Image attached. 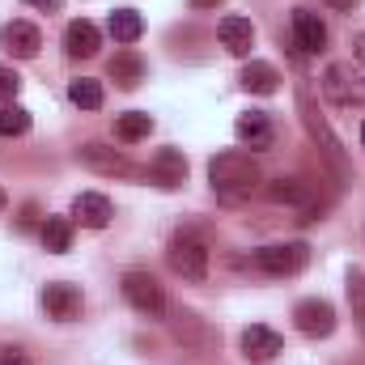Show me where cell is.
<instances>
[{
    "label": "cell",
    "mask_w": 365,
    "mask_h": 365,
    "mask_svg": "<svg viewBox=\"0 0 365 365\" xmlns=\"http://www.w3.org/2000/svg\"><path fill=\"white\" fill-rule=\"evenodd\" d=\"M217 34H221L225 51H234V56H247V51H251V43H255V26H251V17H238V13L221 17Z\"/></svg>",
    "instance_id": "15"
},
{
    "label": "cell",
    "mask_w": 365,
    "mask_h": 365,
    "mask_svg": "<svg viewBox=\"0 0 365 365\" xmlns=\"http://www.w3.org/2000/svg\"><path fill=\"white\" fill-rule=\"evenodd\" d=\"M26 4H30V9H43V13H56L64 0H26Z\"/></svg>",
    "instance_id": "30"
},
{
    "label": "cell",
    "mask_w": 365,
    "mask_h": 365,
    "mask_svg": "<svg viewBox=\"0 0 365 365\" xmlns=\"http://www.w3.org/2000/svg\"><path fill=\"white\" fill-rule=\"evenodd\" d=\"M0 43H4L9 56H17V60H34L38 47H43V34H38V26H30V21H4Z\"/></svg>",
    "instance_id": "11"
},
{
    "label": "cell",
    "mask_w": 365,
    "mask_h": 365,
    "mask_svg": "<svg viewBox=\"0 0 365 365\" xmlns=\"http://www.w3.org/2000/svg\"><path fill=\"white\" fill-rule=\"evenodd\" d=\"M43 247H47L51 255H64V251L73 247V221H68V217H47V221H43Z\"/></svg>",
    "instance_id": "23"
},
{
    "label": "cell",
    "mask_w": 365,
    "mask_h": 365,
    "mask_svg": "<svg viewBox=\"0 0 365 365\" xmlns=\"http://www.w3.org/2000/svg\"><path fill=\"white\" fill-rule=\"evenodd\" d=\"M170 331H175V340L187 344V349H204V344H212V331L204 327V319L195 314V310H170Z\"/></svg>",
    "instance_id": "13"
},
{
    "label": "cell",
    "mask_w": 365,
    "mask_h": 365,
    "mask_svg": "<svg viewBox=\"0 0 365 365\" xmlns=\"http://www.w3.org/2000/svg\"><path fill=\"white\" fill-rule=\"evenodd\" d=\"M77 158H81V166H90L93 175H110V179H136V166L119 153V149H106V145H81L77 149Z\"/></svg>",
    "instance_id": "6"
},
{
    "label": "cell",
    "mask_w": 365,
    "mask_h": 365,
    "mask_svg": "<svg viewBox=\"0 0 365 365\" xmlns=\"http://www.w3.org/2000/svg\"><path fill=\"white\" fill-rule=\"evenodd\" d=\"M268 200L272 204H289V208H310L314 191H310V182H302V179H276V182H268Z\"/></svg>",
    "instance_id": "20"
},
{
    "label": "cell",
    "mask_w": 365,
    "mask_h": 365,
    "mask_svg": "<svg viewBox=\"0 0 365 365\" xmlns=\"http://www.w3.org/2000/svg\"><path fill=\"white\" fill-rule=\"evenodd\" d=\"M166 259H170V268H175L182 280H204V276H208V247H204V238L191 234V230H182V234L170 238Z\"/></svg>",
    "instance_id": "2"
},
{
    "label": "cell",
    "mask_w": 365,
    "mask_h": 365,
    "mask_svg": "<svg viewBox=\"0 0 365 365\" xmlns=\"http://www.w3.org/2000/svg\"><path fill=\"white\" fill-rule=\"evenodd\" d=\"M98 43H102V34H98L93 21H86V17L68 21V30H64V47H68L73 60H90V56H98Z\"/></svg>",
    "instance_id": "14"
},
{
    "label": "cell",
    "mask_w": 365,
    "mask_h": 365,
    "mask_svg": "<svg viewBox=\"0 0 365 365\" xmlns=\"http://www.w3.org/2000/svg\"><path fill=\"white\" fill-rule=\"evenodd\" d=\"M293 43H297V51L319 56V51L327 47V26H323V17L310 13V9H297V13H293Z\"/></svg>",
    "instance_id": "10"
},
{
    "label": "cell",
    "mask_w": 365,
    "mask_h": 365,
    "mask_svg": "<svg viewBox=\"0 0 365 365\" xmlns=\"http://www.w3.org/2000/svg\"><path fill=\"white\" fill-rule=\"evenodd\" d=\"M73 221H81V225H90V230H102V225L110 221V200H106L102 191H81V195L73 200Z\"/></svg>",
    "instance_id": "18"
},
{
    "label": "cell",
    "mask_w": 365,
    "mask_h": 365,
    "mask_svg": "<svg viewBox=\"0 0 365 365\" xmlns=\"http://www.w3.org/2000/svg\"><path fill=\"white\" fill-rule=\"evenodd\" d=\"M4 204H9V195H4V191H0V212H4Z\"/></svg>",
    "instance_id": "33"
},
{
    "label": "cell",
    "mask_w": 365,
    "mask_h": 365,
    "mask_svg": "<svg viewBox=\"0 0 365 365\" xmlns=\"http://www.w3.org/2000/svg\"><path fill=\"white\" fill-rule=\"evenodd\" d=\"M17 90H21V77H17L13 68H4V64H0V102H13Z\"/></svg>",
    "instance_id": "28"
},
{
    "label": "cell",
    "mask_w": 365,
    "mask_h": 365,
    "mask_svg": "<svg viewBox=\"0 0 365 365\" xmlns=\"http://www.w3.org/2000/svg\"><path fill=\"white\" fill-rule=\"evenodd\" d=\"M123 297L132 302V310H140L145 319H162L166 314V293L149 272H128L123 276Z\"/></svg>",
    "instance_id": "4"
},
{
    "label": "cell",
    "mask_w": 365,
    "mask_h": 365,
    "mask_svg": "<svg viewBox=\"0 0 365 365\" xmlns=\"http://www.w3.org/2000/svg\"><path fill=\"white\" fill-rule=\"evenodd\" d=\"M106 30H110V38H115V43H136V38L145 34V21H140V13H136V9H115V13H110V21H106Z\"/></svg>",
    "instance_id": "22"
},
{
    "label": "cell",
    "mask_w": 365,
    "mask_h": 365,
    "mask_svg": "<svg viewBox=\"0 0 365 365\" xmlns=\"http://www.w3.org/2000/svg\"><path fill=\"white\" fill-rule=\"evenodd\" d=\"M306 259H310L306 242H272V247L255 251V264H259L268 276H293V272H302V268H306Z\"/></svg>",
    "instance_id": "5"
},
{
    "label": "cell",
    "mask_w": 365,
    "mask_h": 365,
    "mask_svg": "<svg viewBox=\"0 0 365 365\" xmlns=\"http://www.w3.org/2000/svg\"><path fill=\"white\" fill-rule=\"evenodd\" d=\"M208 179H212V191H221L225 200H242L264 182V175L251 153H217L208 162Z\"/></svg>",
    "instance_id": "1"
},
{
    "label": "cell",
    "mask_w": 365,
    "mask_h": 365,
    "mask_svg": "<svg viewBox=\"0 0 365 365\" xmlns=\"http://www.w3.org/2000/svg\"><path fill=\"white\" fill-rule=\"evenodd\" d=\"M221 0H191V9H217Z\"/></svg>",
    "instance_id": "31"
},
{
    "label": "cell",
    "mask_w": 365,
    "mask_h": 365,
    "mask_svg": "<svg viewBox=\"0 0 365 365\" xmlns=\"http://www.w3.org/2000/svg\"><path fill=\"white\" fill-rule=\"evenodd\" d=\"M68 98H73V106H81V110H98V106H102V86L90 81V77H81V81L68 86Z\"/></svg>",
    "instance_id": "26"
},
{
    "label": "cell",
    "mask_w": 365,
    "mask_h": 365,
    "mask_svg": "<svg viewBox=\"0 0 365 365\" xmlns=\"http://www.w3.org/2000/svg\"><path fill=\"white\" fill-rule=\"evenodd\" d=\"M110 81L123 86V90H136V86L145 81V60H140L132 47H123V51L110 60Z\"/></svg>",
    "instance_id": "19"
},
{
    "label": "cell",
    "mask_w": 365,
    "mask_h": 365,
    "mask_svg": "<svg viewBox=\"0 0 365 365\" xmlns=\"http://www.w3.org/2000/svg\"><path fill=\"white\" fill-rule=\"evenodd\" d=\"M242 90L247 93H264V98H268V93L280 90V73H276L268 60H251V64L242 68Z\"/></svg>",
    "instance_id": "21"
},
{
    "label": "cell",
    "mask_w": 365,
    "mask_h": 365,
    "mask_svg": "<svg viewBox=\"0 0 365 365\" xmlns=\"http://www.w3.org/2000/svg\"><path fill=\"white\" fill-rule=\"evenodd\" d=\"M242 353H247V361H272L276 353H280V336H276L272 327H264V323H255V327H247L242 331Z\"/></svg>",
    "instance_id": "17"
},
{
    "label": "cell",
    "mask_w": 365,
    "mask_h": 365,
    "mask_svg": "<svg viewBox=\"0 0 365 365\" xmlns=\"http://www.w3.org/2000/svg\"><path fill=\"white\" fill-rule=\"evenodd\" d=\"M323 93H327V102H336V106H353V102H365V81L349 68V64H331V68L323 73Z\"/></svg>",
    "instance_id": "7"
},
{
    "label": "cell",
    "mask_w": 365,
    "mask_h": 365,
    "mask_svg": "<svg viewBox=\"0 0 365 365\" xmlns=\"http://www.w3.org/2000/svg\"><path fill=\"white\" fill-rule=\"evenodd\" d=\"M357 60L365 64V34H357Z\"/></svg>",
    "instance_id": "32"
},
{
    "label": "cell",
    "mask_w": 365,
    "mask_h": 365,
    "mask_svg": "<svg viewBox=\"0 0 365 365\" xmlns=\"http://www.w3.org/2000/svg\"><path fill=\"white\" fill-rule=\"evenodd\" d=\"M293 319H297V331H302V336H314V340L336 331V310H331V302H323V297H306V302H297Z\"/></svg>",
    "instance_id": "9"
},
{
    "label": "cell",
    "mask_w": 365,
    "mask_h": 365,
    "mask_svg": "<svg viewBox=\"0 0 365 365\" xmlns=\"http://www.w3.org/2000/svg\"><path fill=\"white\" fill-rule=\"evenodd\" d=\"M26 132H30V110L17 102H4L0 106V136H26Z\"/></svg>",
    "instance_id": "25"
},
{
    "label": "cell",
    "mask_w": 365,
    "mask_h": 365,
    "mask_svg": "<svg viewBox=\"0 0 365 365\" xmlns=\"http://www.w3.org/2000/svg\"><path fill=\"white\" fill-rule=\"evenodd\" d=\"M0 365H34V361H30L26 349H13V344H9V349H0Z\"/></svg>",
    "instance_id": "29"
},
{
    "label": "cell",
    "mask_w": 365,
    "mask_h": 365,
    "mask_svg": "<svg viewBox=\"0 0 365 365\" xmlns=\"http://www.w3.org/2000/svg\"><path fill=\"white\" fill-rule=\"evenodd\" d=\"M234 132H238V140L251 145V149H268V145H272V119H268L264 110H242L238 123H234Z\"/></svg>",
    "instance_id": "16"
},
{
    "label": "cell",
    "mask_w": 365,
    "mask_h": 365,
    "mask_svg": "<svg viewBox=\"0 0 365 365\" xmlns=\"http://www.w3.org/2000/svg\"><path fill=\"white\" fill-rule=\"evenodd\" d=\"M149 132H153V119H149L145 110H128V115H119V119H115V136H119V140H128V145L145 140Z\"/></svg>",
    "instance_id": "24"
},
{
    "label": "cell",
    "mask_w": 365,
    "mask_h": 365,
    "mask_svg": "<svg viewBox=\"0 0 365 365\" xmlns=\"http://www.w3.org/2000/svg\"><path fill=\"white\" fill-rule=\"evenodd\" d=\"M149 179L158 182L162 191H175L187 182V158L179 149H158V158L149 162Z\"/></svg>",
    "instance_id": "12"
},
{
    "label": "cell",
    "mask_w": 365,
    "mask_h": 365,
    "mask_svg": "<svg viewBox=\"0 0 365 365\" xmlns=\"http://www.w3.org/2000/svg\"><path fill=\"white\" fill-rule=\"evenodd\" d=\"M361 145H365V123H361Z\"/></svg>",
    "instance_id": "34"
},
{
    "label": "cell",
    "mask_w": 365,
    "mask_h": 365,
    "mask_svg": "<svg viewBox=\"0 0 365 365\" xmlns=\"http://www.w3.org/2000/svg\"><path fill=\"white\" fill-rule=\"evenodd\" d=\"M349 306H353V319L365 336V272L361 268H349Z\"/></svg>",
    "instance_id": "27"
},
{
    "label": "cell",
    "mask_w": 365,
    "mask_h": 365,
    "mask_svg": "<svg viewBox=\"0 0 365 365\" xmlns=\"http://www.w3.org/2000/svg\"><path fill=\"white\" fill-rule=\"evenodd\" d=\"M43 310H47V319H56V323H73V319L81 314V289L68 284V280H51V284L43 289Z\"/></svg>",
    "instance_id": "8"
},
{
    "label": "cell",
    "mask_w": 365,
    "mask_h": 365,
    "mask_svg": "<svg viewBox=\"0 0 365 365\" xmlns=\"http://www.w3.org/2000/svg\"><path fill=\"white\" fill-rule=\"evenodd\" d=\"M297 110H302V123H306V132H310V136L323 145L327 162H331L336 170H349V166H344V145H340V136L327 128V119L319 115V106L310 102V93H306V90H297Z\"/></svg>",
    "instance_id": "3"
}]
</instances>
